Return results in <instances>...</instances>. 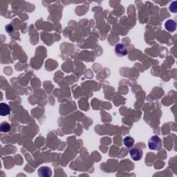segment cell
Here are the masks:
<instances>
[{
    "label": "cell",
    "instance_id": "1",
    "mask_svg": "<svg viewBox=\"0 0 177 177\" xmlns=\"http://www.w3.org/2000/svg\"><path fill=\"white\" fill-rule=\"evenodd\" d=\"M148 147L151 150L160 151L162 149V140L159 136H153L148 141Z\"/></svg>",
    "mask_w": 177,
    "mask_h": 177
},
{
    "label": "cell",
    "instance_id": "2",
    "mask_svg": "<svg viewBox=\"0 0 177 177\" xmlns=\"http://www.w3.org/2000/svg\"><path fill=\"white\" fill-rule=\"evenodd\" d=\"M130 156L134 161H138L142 159L143 157V150L138 147H134L130 150Z\"/></svg>",
    "mask_w": 177,
    "mask_h": 177
},
{
    "label": "cell",
    "instance_id": "3",
    "mask_svg": "<svg viewBox=\"0 0 177 177\" xmlns=\"http://www.w3.org/2000/svg\"><path fill=\"white\" fill-rule=\"evenodd\" d=\"M115 52L119 57L125 56L128 53L127 47L123 44H118L115 47Z\"/></svg>",
    "mask_w": 177,
    "mask_h": 177
},
{
    "label": "cell",
    "instance_id": "4",
    "mask_svg": "<svg viewBox=\"0 0 177 177\" xmlns=\"http://www.w3.org/2000/svg\"><path fill=\"white\" fill-rule=\"evenodd\" d=\"M38 174L41 177H50L52 176V170L49 167L43 166L38 169Z\"/></svg>",
    "mask_w": 177,
    "mask_h": 177
},
{
    "label": "cell",
    "instance_id": "5",
    "mask_svg": "<svg viewBox=\"0 0 177 177\" xmlns=\"http://www.w3.org/2000/svg\"><path fill=\"white\" fill-rule=\"evenodd\" d=\"M10 113L11 109L8 105L6 103H4V102H2L0 104V115L2 116H5L10 114Z\"/></svg>",
    "mask_w": 177,
    "mask_h": 177
},
{
    "label": "cell",
    "instance_id": "6",
    "mask_svg": "<svg viewBox=\"0 0 177 177\" xmlns=\"http://www.w3.org/2000/svg\"><path fill=\"white\" fill-rule=\"evenodd\" d=\"M165 26H166V28L167 31H168L174 32V31L176 30V23L174 20H168L166 22Z\"/></svg>",
    "mask_w": 177,
    "mask_h": 177
},
{
    "label": "cell",
    "instance_id": "7",
    "mask_svg": "<svg viewBox=\"0 0 177 177\" xmlns=\"http://www.w3.org/2000/svg\"><path fill=\"white\" fill-rule=\"evenodd\" d=\"M123 143L127 147H131L134 145V140L131 136H126L123 140Z\"/></svg>",
    "mask_w": 177,
    "mask_h": 177
},
{
    "label": "cell",
    "instance_id": "8",
    "mask_svg": "<svg viewBox=\"0 0 177 177\" xmlns=\"http://www.w3.org/2000/svg\"><path fill=\"white\" fill-rule=\"evenodd\" d=\"M0 129H1V131H2V132H4V133L8 132V131L11 130V125L10 124L6 123V122H3V123H1Z\"/></svg>",
    "mask_w": 177,
    "mask_h": 177
},
{
    "label": "cell",
    "instance_id": "9",
    "mask_svg": "<svg viewBox=\"0 0 177 177\" xmlns=\"http://www.w3.org/2000/svg\"><path fill=\"white\" fill-rule=\"evenodd\" d=\"M6 30L8 33H11L13 31V26L11 24H8L6 26Z\"/></svg>",
    "mask_w": 177,
    "mask_h": 177
}]
</instances>
